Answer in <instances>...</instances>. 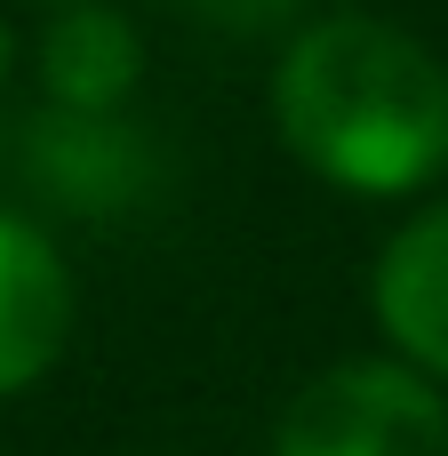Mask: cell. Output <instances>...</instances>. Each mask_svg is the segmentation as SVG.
Listing matches in <instances>:
<instances>
[{
	"label": "cell",
	"mask_w": 448,
	"mask_h": 456,
	"mask_svg": "<svg viewBox=\"0 0 448 456\" xmlns=\"http://www.w3.org/2000/svg\"><path fill=\"white\" fill-rule=\"evenodd\" d=\"M32 72H40V96L64 112H120L144 80V40L104 0H56L40 24Z\"/></svg>",
	"instance_id": "obj_6"
},
{
	"label": "cell",
	"mask_w": 448,
	"mask_h": 456,
	"mask_svg": "<svg viewBox=\"0 0 448 456\" xmlns=\"http://www.w3.org/2000/svg\"><path fill=\"white\" fill-rule=\"evenodd\" d=\"M369 313L393 345V361H409L417 377L448 385V200L417 208L369 273Z\"/></svg>",
	"instance_id": "obj_5"
},
{
	"label": "cell",
	"mask_w": 448,
	"mask_h": 456,
	"mask_svg": "<svg viewBox=\"0 0 448 456\" xmlns=\"http://www.w3.org/2000/svg\"><path fill=\"white\" fill-rule=\"evenodd\" d=\"M273 128L353 200H409L448 168V64L385 16H313L273 64Z\"/></svg>",
	"instance_id": "obj_1"
},
{
	"label": "cell",
	"mask_w": 448,
	"mask_h": 456,
	"mask_svg": "<svg viewBox=\"0 0 448 456\" xmlns=\"http://www.w3.org/2000/svg\"><path fill=\"white\" fill-rule=\"evenodd\" d=\"M176 8L208 16L216 32H281V24L305 16V0H176Z\"/></svg>",
	"instance_id": "obj_7"
},
{
	"label": "cell",
	"mask_w": 448,
	"mask_h": 456,
	"mask_svg": "<svg viewBox=\"0 0 448 456\" xmlns=\"http://www.w3.org/2000/svg\"><path fill=\"white\" fill-rule=\"evenodd\" d=\"M72 345V273L56 240L0 208V401L32 393Z\"/></svg>",
	"instance_id": "obj_4"
},
{
	"label": "cell",
	"mask_w": 448,
	"mask_h": 456,
	"mask_svg": "<svg viewBox=\"0 0 448 456\" xmlns=\"http://www.w3.org/2000/svg\"><path fill=\"white\" fill-rule=\"evenodd\" d=\"M24 184L64 216H120V208L152 200L160 160H152L144 128H128L120 112L40 104L24 120Z\"/></svg>",
	"instance_id": "obj_3"
},
{
	"label": "cell",
	"mask_w": 448,
	"mask_h": 456,
	"mask_svg": "<svg viewBox=\"0 0 448 456\" xmlns=\"http://www.w3.org/2000/svg\"><path fill=\"white\" fill-rule=\"evenodd\" d=\"M265 456H448V393L409 361H337L273 425Z\"/></svg>",
	"instance_id": "obj_2"
}]
</instances>
